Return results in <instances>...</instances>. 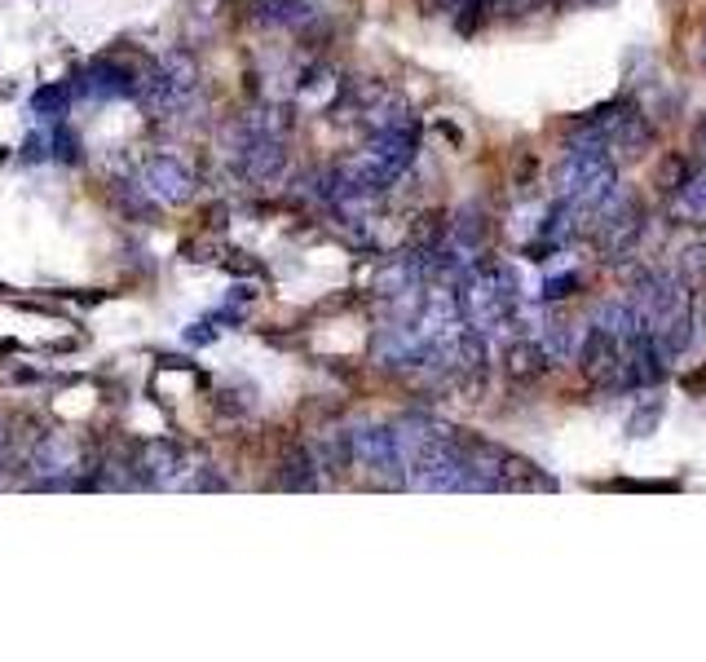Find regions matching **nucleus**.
<instances>
[{
    "mask_svg": "<svg viewBox=\"0 0 706 662\" xmlns=\"http://www.w3.org/2000/svg\"><path fill=\"white\" fill-rule=\"evenodd\" d=\"M411 155H416V137H411L407 129H389V133H380V137L372 142V151L363 155L358 181H363L367 190H380V186H389L394 177H402V168L411 164Z\"/></svg>",
    "mask_w": 706,
    "mask_h": 662,
    "instance_id": "nucleus-1",
    "label": "nucleus"
},
{
    "mask_svg": "<svg viewBox=\"0 0 706 662\" xmlns=\"http://www.w3.org/2000/svg\"><path fill=\"white\" fill-rule=\"evenodd\" d=\"M146 181H151V190H155L159 199H168V203H181V199L190 195V173H186L177 159H155L151 173H146Z\"/></svg>",
    "mask_w": 706,
    "mask_h": 662,
    "instance_id": "nucleus-2",
    "label": "nucleus"
},
{
    "mask_svg": "<svg viewBox=\"0 0 706 662\" xmlns=\"http://www.w3.org/2000/svg\"><path fill=\"white\" fill-rule=\"evenodd\" d=\"M675 212L688 221H706V173H693L675 186Z\"/></svg>",
    "mask_w": 706,
    "mask_h": 662,
    "instance_id": "nucleus-3",
    "label": "nucleus"
},
{
    "mask_svg": "<svg viewBox=\"0 0 706 662\" xmlns=\"http://www.w3.org/2000/svg\"><path fill=\"white\" fill-rule=\"evenodd\" d=\"M574 287H578V274H556V278L543 283V296H548V300H561V296H570Z\"/></svg>",
    "mask_w": 706,
    "mask_h": 662,
    "instance_id": "nucleus-4",
    "label": "nucleus"
},
{
    "mask_svg": "<svg viewBox=\"0 0 706 662\" xmlns=\"http://www.w3.org/2000/svg\"><path fill=\"white\" fill-rule=\"evenodd\" d=\"M451 10L455 14H473V10H482V0H451Z\"/></svg>",
    "mask_w": 706,
    "mask_h": 662,
    "instance_id": "nucleus-5",
    "label": "nucleus"
}]
</instances>
